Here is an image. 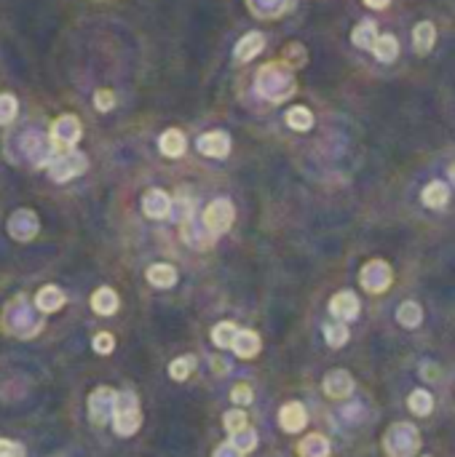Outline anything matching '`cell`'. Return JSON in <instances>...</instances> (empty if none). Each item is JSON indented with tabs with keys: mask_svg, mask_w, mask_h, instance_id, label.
<instances>
[{
	"mask_svg": "<svg viewBox=\"0 0 455 457\" xmlns=\"http://www.w3.org/2000/svg\"><path fill=\"white\" fill-rule=\"evenodd\" d=\"M3 326H6V332L22 337V340H30V337H35L43 329V318L35 316V310L30 308V302L25 297H16L13 302L6 305Z\"/></svg>",
	"mask_w": 455,
	"mask_h": 457,
	"instance_id": "cell-1",
	"label": "cell"
},
{
	"mask_svg": "<svg viewBox=\"0 0 455 457\" xmlns=\"http://www.w3.org/2000/svg\"><path fill=\"white\" fill-rule=\"evenodd\" d=\"M383 446L391 457H413L420 449V433L413 423H397L386 430Z\"/></svg>",
	"mask_w": 455,
	"mask_h": 457,
	"instance_id": "cell-2",
	"label": "cell"
},
{
	"mask_svg": "<svg viewBox=\"0 0 455 457\" xmlns=\"http://www.w3.org/2000/svg\"><path fill=\"white\" fill-rule=\"evenodd\" d=\"M142 425V412H139V401L137 393L123 390L118 393V404H116V415H113V428L118 436H134Z\"/></svg>",
	"mask_w": 455,
	"mask_h": 457,
	"instance_id": "cell-3",
	"label": "cell"
},
{
	"mask_svg": "<svg viewBox=\"0 0 455 457\" xmlns=\"http://www.w3.org/2000/svg\"><path fill=\"white\" fill-rule=\"evenodd\" d=\"M89 158L78 153V150H67V153H56V158L49 163V176L54 182H67L73 176H78L86 172Z\"/></svg>",
	"mask_w": 455,
	"mask_h": 457,
	"instance_id": "cell-4",
	"label": "cell"
},
{
	"mask_svg": "<svg viewBox=\"0 0 455 457\" xmlns=\"http://www.w3.org/2000/svg\"><path fill=\"white\" fill-rule=\"evenodd\" d=\"M116 404H118V393L113 388L102 385V388L94 390L92 396H89V417H92L94 425L110 423L113 415H116Z\"/></svg>",
	"mask_w": 455,
	"mask_h": 457,
	"instance_id": "cell-5",
	"label": "cell"
},
{
	"mask_svg": "<svg viewBox=\"0 0 455 457\" xmlns=\"http://www.w3.org/2000/svg\"><path fill=\"white\" fill-rule=\"evenodd\" d=\"M80 134H83V129H80V121L75 115H62V118H56V121L51 123V131H49L54 148L62 150V153L75 148Z\"/></svg>",
	"mask_w": 455,
	"mask_h": 457,
	"instance_id": "cell-6",
	"label": "cell"
},
{
	"mask_svg": "<svg viewBox=\"0 0 455 457\" xmlns=\"http://www.w3.org/2000/svg\"><path fill=\"white\" fill-rule=\"evenodd\" d=\"M230 225H233V203L228 201V198H217V201H212L206 206V212H204V228L209 230L212 236L225 233Z\"/></svg>",
	"mask_w": 455,
	"mask_h": 457,
	"instance_id": "cell-7",
	"label": "cell"
},
{
	"mask_svg": "<svg viewBox=\"0 0 455 457\" xmlns=\"http://www.w3.org/2000/svg\"><path fill=\"white\" fill-rule=\"evenodd\" d=\"M22 148H25L27 158L35 163V166H46L49 169V163L56 158L54 155V142L51 136H43L38 134V131H30V134H25V142H22Z\"/></svg>",
	"mask_w": 455,
	"mask_h": 457,
	"instance_id": "cell-8",
	"label": "cell"
},
{
	"mask_svg": "<svg viewBox=\"0 0 455 457\" xmlns=\"http://www.w3.org/2000/svg\"><path fill=\"white\" fill-rule=\"evenodd\" d=\"M359 278H361V286L367 292L380 295V292H386L388 286H391V268H388L386 262H380V259H373V262H367L361 268Z\"/></svg>",
	"mask_w": 455,
	"mask_h": 457,
	"instance_id": "cell-9",
	"label": "cell"
},
{
	"mask_svg": "<svg viewBox=\"0 0 455 457\" xmlns=\"http://www.w3.org/2000/svg\"><path fill=\"white\" fill-rule=\"evenodd\" d=\"M8 233L16 241H30L38 233V217H35V212H30V209L13 212L11 219H8Z\"/></svg>",
	"mask_w": 455,
	"mask_h": 457,
	"instance_id": "cell-10",
	"label": "cell"
},
{
	"mask_svg": "<svg viewBox=\"0 0 455 457\" xmlns=\"http://www.w3.org/2000/svg\"><path fill=\"white\" fill-rule=\"evenodd\" d=\"M324 393L330 396V399H348L351 393H354V377L348 375L346 369H332L330 375L324 377Z\"/></svg>",
	"mask_w": 455,
	"mask_h": 457,
	"instance_id": "cell-11",
	"label": "cell"
},
{
	"mask_svg": "<svg viewBox=\"0 0 455 457\" xmlns=\"http://www.w3.org/2000/svg\"><path fill=\"white\" fill-rule=\"evenodd\" d=\"M330 313L337 321H354L359 316V300L354 292H337L330 302Z\"/></svg>",
	"mask_w": 455,
	"mask_h": 457,
	"instance_id": "cell-12",
	"label": "cell"
},
{
	"mask_svg": "<svg viewBox=\"0 0 455 457\" xmlns=\"http://www.w3.org/2000/svg\"><path fill=\"white\" fill-rule=\"evenodd\" d=\"M279 423H281V428L287 430V433H297V430H303V428H306V423H308L306 406H303L300 401L284 404V406H281V412H279Z\"/></svg>",
	"mask_w": 455,
	"mask_h": 457,
	"instance_id": "cell-13",
	"label": "cell"
},
{
	"mask_svg": "<svg viewBox=\"0 0 455 457\" xmlns=\"http://www.w3.org/2000/svg\"><path fill=\"white\" fill-rule=\"evenodd\" d=\"M142 209H145V214L150 219H163V217H169V212H172V198L158 188L147 190L145 198H142Z\"/></svg>",
	"mask_w": 455,
	"mask_h": 457,
	"instance_id": "cell-14",
	"label": "cell"
},
{
	"mask_svg": "<svg viewBox=\"0 0 455 457\" xmlns=\"http://www.w3.org/2000/svg\"><path fill=\"white\" fill-rule=\"evenodd\" d=\"M199 150L209 158H225L230 153V136L225 131H209L199 139Z\"/></svg>",
	"mask_w": 455,
	"mask_h": 457,
	"instance_id": "cell-15",
	"label": "cell"
},
{
	"mask_svg": "<svg viewBox=\"0 0 455 457\" xmlns=\"http://www.w3.org/2000/svg\"><path fill=\"white\" fill-rule=\"evenodd\" d=\"M158 148L161 153L166 155V158H180L187 148V139L185 134L180 131V129H169V131H163L158 139Z\"/></svg>",
	"mask_w": 455,
	"mask_h": 457,
	"instance_id": "cell-16",
	"label": "cell"
},
{
	"mask_svg": "<svg viewBox=\"0 0 455 457\" xmlns=\"http://www.w3.org/2000/svg\"><path fill=\"white\" fill-rule=\"evenodd\" d=\"M263 46H266V38H263L260 32H247V35L236 43V51H233V54H236L239 62H249V59H254V56L263 51Z\"/></svg>",
	"mask_w": 455,
	"mask_h": 457,
	"instance_id": "cell-17",
	"label": "cell"
},
{
	"mask_svg": "<svg viewBox=\"0 0 455 457\" xmlns=\"http://www.w3.org/2000/svg\"><path fill=\"white\" fill-rule=\"evenodd\" d=\"M420 201H423V206H428V209H444L447 201H450V188H447L444 182H428L426 188H423Z\"/></svg>",
	"mask_w": 455,
	"mask_h": 457,
	"instance_id": "cell-18",
	"label": "cell"
},
{
	"mask_svg": "<svg viewBox=\"0 0 455 457\" xmlns=\"http://www.w3.org/2000/svg\"><path fill=\"white\" fill-rule=\"evenodd\" d=\"M297 455L300 457H330V442L321 433H311L303 442L297 444Z\"/></svg>",
	"mask_w": 455,
	"mask_h": 457,
	"instance_id": "cell-19",
	"label": "cell"
},
{
	"mask_svg": "<svg viewBox=\"0 0 455 457\" xmlns=\"http://www.w3.org/2000/svg\"><path fill=\"white\" fill-rule=\"evenodd\" d=\"M413 41L418 54H428L434 49V43H437V27L431 22H418L413 30Z\"/></svg>",
	"mask_w": 455,
	"mask_h": 457,
	"instance_id": "cell-20",
	"label": "cell"
},
{
	"mask_svg": "<svg viewBox=\"0 0 455 457\" xmlns=\"http://www.w3.org/2000/svg\"><path fill=\"white\" fill-rule=\"evenodd\" d=\"M92 308H94V313H99V316H113V313L118 310V295H116L110 286H102V289L94 292Z\"/></svg>",
	"mask_w": 455,
	"mask_h": 457,
	"instance_id": "cell-21",
	"label": "cell"
},
{
	"mask_svg": "<svg viewBox=\"0 0 455 457\" xmlns=\"http://www.w3.org/2000/svg\"><path fill=\"white\" fill-rule=\"evenodd\" d=\"M147 281L153 283V286H158V289H169V286L177 283V270L172 265H166V262L150 265L147 268Z\"/></svg>",
	"mask_w": 455,
	"mask_h": 457,
	"instance_id": "cell-22",
	"label": "cell"
},
{
	"mask_svg": "<svg viewBox=\"0 0 455 457\" xmlns=\"http://www.w3.org/2000/svg\"><path fill=\"white\" fill-rule=\"evenodd\" d=\"M35 305L38 310L43 313H54V310H59L65 305V295H62V289H56V286H43L35 297Z\"/></svg>",
	"mask_w": 455,
	"mask_h": 457,
	"instance_id": "cell-23",
	"label": "cell"
},
{
	"mask_svg": "<svg viewBox=\"0 0 455 457\" xmlns=\"http://www.w3.org/2000/svg\"><path fill=\"white\" fill-rule=\"evenodd\" d=\"M233 350H236L239 359H252V356L260 353V337L249 332V329H241L236 342H233Z\"/></svg>",
	"mask_w": 455,
	"mask_h": 457,
	"instance_id": "cell-24",
	"label": "cell"
},
{
	"mask_svg": "<svg viewBox=\"0 0 455 457\" xmlns=\"http://www.w3.org/2000/svg\"><path fill=\"white\" fill-rule=\"evenodd\" d=\"M239 326L233 321H223V323H217L212 329V340H214V345L217 348H233V342H236V337H239Z\"/></svg>",
	"mask_w": 455,
	"mask_h": 457,
	"instance_id": "cell-25",
	"label": "cell"
},
{
	"mask_svg": "<svg viewBox=\"0 0 455 457\" xmlns=\"http://www.w3.org/2000/svg\"><path fill=\"white\" fill-rule=\"evenodd\" d=\"M373 54L380 59V62H394L399 56V41L394 35H380L378 43L373 46Z\"/></svg>",
	"mask_w": 455,
	"mask_h": 457,
	"instance_id": "cell-26",
	"label": "cell"
},
{
	"mask_svg": "<svg viewBox=\"0 0 455 457\" xmlns=\"http://www.w3.org/2000/svg\"><path fill=\"white\" fill-rule=\"evenodd\" d=\"M378 27H375L373 19H367V22H361L359 27L354 30V35H351V41L356 43L359 49H373L375 43H378Z\"/></svg>",
	"mask_w": 455,
	"mask_h": 457,
	"instance_id": "cell-27",
	"label": "cell"
},
{
	"mask_svg": "<svg viewBox=\"0 0 455 457\" xmlns=\"http://www.w3.org/2000/svg\"><path fill=\"white\" fill-rule=\"evenodd\" d=\"M397 321L401 326H407V329H415V326H420L423 321V310L418 302H401L399 310H397Z\"/></svg>",
	"mask_w": 455,
	"mask_h": 457,
	"instance_id": "cell-28",
	"label": "cell"
},
{
	"mask_svg": "<svg viewBox=\"0 0 455 457\" xmlns=\"http://www.w3.org/2000/svg\"><path fill=\"white\" fill-rule=\"evenodd\" d=\"M287 126L294 131H308L313 126V112L308 108H292L287 112Z\"/></svg>",
	"mask_w": 455,
	"mask_h": 457,
	"instance_id": "cell-29",
	"label": "cell"
},
{
	"mask_svg": "<svg viewBox=\"0 0 455 457\" xmlns=\"http://www.w3.org/2000/svg\"><path fill=\"white\" fill-rule=\"evenodd\" d=\"M407 404H410V412H415V415H428L431 409H434V399H431V393L423 388H418L410 393V399H407Z\"/></svg>",
	"mask_w": 455,
	"mask_h": 457,
	"instance_id": "cell-30",
	"label": "cell"
},
{
	"mask_svg": "<svg viewBox=\"0 0 455 457\" xmlns=\"http://www.w3.org/2000/svg\"><path fill=\"white\" fill-rule=\"evenodd\" d=\"M193 369H196V359H193V356H180V359H174V361L169 363V375H172V380H177V382L187 380Z\"/></svg>",
	"mask_w": 455,
	"mask_h": 457,
	"instance_id": "cell-31",
	"label": "cell"
},
{
	"mask_svg": "<svg viewBox=\"0 0 455 457\" xmlns=\"http://www.w3.org/2000/svg\"><path fill=\"white\" fill-rule=\"evenodd\" d=\"M230 444H233L236 449H241V452L247 455V452H252L254 446H257V433H254V430L247 425V428H241V430H236V433H230Z\"/></svg>",
	"mask_w": 455,
	"mask_h": 457,
	"instance_id": "cell-32",
	"label": "cell"
},
{
	"mask_svg": "<svg viewBox=\"0 0 455 457\" xmlns=\"http://www.w3.org/2000/svg\"><path fill=\"white\" fill-rule=\"evenodd\" d=\"M324 337H327V342L332 345V348H340V345H346L348 342V326L343 321H332L324 326Z\"/></svg>",
	"mask_w": 455,
	"mask_h": 457,
	"instance_id": "cell-33",
	"label": "cell"
},
{
	"mask_svg": "<svg viewBox=\"0 0 455 457\" xmlns=\"http://www.w3.org/2000/svg\"><path fill=\"white\" fill-rule=\"evenodd\" d=\"M16 112H19V102H16V96L0 94V126L11 123L13 118H16Z\"/></svg>",
	"mask_w": 455,
	"mask_h": 457,
	"instance_id": "cell-34",
	"label": "cell"
},
{
	"mask_svg": "<svg viewBox=\"0 0 455 457\" xmlns=\"http://www.w3.org/2000/svg\"><path fill=\"white\" fill-rule=\"evenodd\" d=\"M223 423H225V428L230 430V433H236V430L247 428V415H244L241 409H230V412H225Z\"/></svg>",
	"mask_w": 455,
	"mask_h": 457,
	"instance_id": "cell-35",
	"label": "cell"
},
{
	"mask_svg": "<svg viewBox=\"0 0 455 457\" xmlns=\"http://www.w3.org/2000/svg\"><path fill=\"white\" fill-rule=\"evenodd\" d=\"M252 388L247 385V382H239L236 388L230 390V401L233 404H239V406H247V404H252Z\"/></svg>",
	"mask_w": 455,
	"mask_h": 457,
	"instance_id": "cell-36",
	"label": "cell"
},
{
	"mask_svg": "<svg viewBox=\"0 0 455 457\" xmlns=\"http://www.w3.org/2000/svg\"><path fill=\"white\" fill-rule=\"evenodd\" d=\"M113 348H116V340H113L110 332H99V335L94 337V350H96V353L107 356V353H113Z\"/></svg>",
	"mask_w": 455,
	"mask_h": 457,
	"instance_id": "cell-37",
	"label": "cell"
},
{
	"mask_svg": "<svg viewBox=\"0 0 455 457\" xmlns=\"http://www.w3.org/2000/svg\"><path fill=\"white\" fill-rule=\"evenodd\" d=\"M0 457H25V446L19 442L0 439Z\"/></svg>",
	"mask_w": 455,
	"mask_h": 457,
	"instance_id": "cell-38",
	"label": "cell"
},
{
	"mask_svg": "<svg viewBox=\"0 0 455 457\" xmlns=\"http://www.w3.org/2000/svg\"><path fill=\"white\" fill-rule=\"evenodd\" d=\"M94 105H96V110L107 112V110H113V105H116V96H113V91L102 89V91H96V96H94Z\"/></svg>",
	"mask_w": 455,
	"mask_h": 457,
	"instance_id": "cell-39",
	"label": "cell"
},
{
	"mask_svg": "<svg viewBox=\"0 0 455 457\" xmlns=\"http://www.w3.org/2000/svg\"><path fill=\"white\" fill-rule=\"evenodd\" d=\"M212 457H244V452H241V449H236L233 444L228 442V444H220V446L214 449Z\"/></svg>",
	"mask_w": 455,
	"mask_h": 457,
	"instance_id": "cell-40",
	"label": "cell"
},
{
	"mask_svg": "<svg viewBox=\"0 0 455 457\" xmlns=\"http://www.w3.org/2000/svg\"><path fill=\"white\" fill-rule=\"evenodd\" d=\"M420 375H423V380H440V366L437 363H423Z\"/></svg>",
	"mask_w": 455,
	"mask_h": 457,
	"instance_id": "cell-41",
	"label": "cell"
},
{
	"mask_svg": "<svg viewBox=\"0 0 455 457\" xmlns=\"http://www.w3.org/2000/svg\"><path fill=\"white\" fill-rule=\"evenodd\" d=\"M212 369L217 372V375H228V372H230V363H228L225 359H214Z\"/></svg>",
	"mask_w": 455,
	"mask_h": 457,
	"instance_id": "cell-42",
	"label": "cell"
},
{
	"mask_svg": "<svg viewBox=\"0 0 455 457\" xmlns=\"http://www.w3.org/2000/svg\"><path fill=\"white\" fill-rule=\"evenodd\" d=\"M370 8H386L388 6V0H364Z\"/></svg>",
	"mask_w": 455,
	"mask_h": 457,
	"instance_id": "cell-43",
	"label": "cell"
},
{
	"mask_svg": "<svg viewBox=\"0 0 455 457\" xmlns=\"http://www.w3.org/2000/svg\"><path fill=\"white\" fill-rule=\"evenodd\" d=\"M447 174H450V179H453V185H455V163L450 166V172H447Z\"/></svg>",
	"mask_w": 455,
	"mask_h": 457,
	"instance_id": "cell-44",
	"label": "cell"
}]
</instances>
